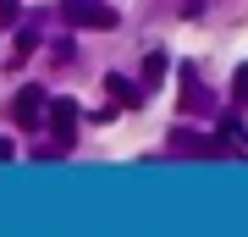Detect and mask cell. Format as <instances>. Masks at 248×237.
<instances>
[{
  "label": "cell",
  "mask_w": 248,
  "mask_h": 237,
  "mask_svg": "<svg viewBox=\"0 0 248 237\" xmlns=\"http://www.w3.org/2000/svg\"><path fill=\"white\" fill-rule=\"evenodd\" d=\"M45 105H50V94L39 83H28V88H17V94L6 99V122L17 132H39V127H45Z\"/></svg>",
  "instance_id": "6da1fadb"
},
{
  "label": "cell",
  "mask_w": 248,
  "mask_h": 237,
  "mask_svg": "<svg viewBox=\"0 0 248 237\" xmlns=\"http://www.w3.org/2000/svg\"><path fill=\"white\" fill-rule=\"evenodd\" d=\"M61 17L72 28H94V33H110V28H122V17L105 6V0H61Z\"/></svg>",
  "instance_id": "7a4b0ae2"
},
{
  "label": "cell",
  "mask_w": 248,
  "mask_h": 237,
  "mask_svg": "<svg viewBox=\"0 0 248 237\" xmlns=\"http://www.w3.org/2000/svg\"><path fill=\"white\" fill-rule=\"evenodd\" d=\"M78 99H50L45 105V127L55 132V143H78Z\"/></svg>",
  "instance_id": "3957f363"
},
{
  "label": "cell",
  "mask_w": 248,
  "mask_h": 237,
  "mask_svg": "<svg viewBox=\"0 0 248 237\" xmlns=\"http://www.w3.org/2000/svg\"><path fill=\"white\" fill-rule=\"evenodd\" d=\"M177 78H182V99H177V111H182V116H204V111H210V88L199 83V72L182 66Z\"/></svg>",
  "instance_id": "277c9868"
},
{
  "label": "cell",
  "mask_w": 248,
  "mask_h": 237,
  "mask_svg": "<svg viewBox=\"0 0 248 237\" xmlns=\"http://www.w3.org/2000/svg\"><path fill=\"white\" fill-rule=\"evenodd\" d=\"M171 149H177V155H204V160H221L226 149H221V143H215V138H204V132H187V127H177V132H171Z\"/></svg>",
  "instance_id": "5b68a950"
},
{
  "label": "cell",
  "mask_w": 248,
  "mask_h": 237,
  "mask_svg": "<svg viewBox=\"0 0 248 237\" xmlns=\"http://www.w3.org/2000/svg\"><path fill=\"white\" fill-rule=\"evenodd\" d=\"M105 88H110V99H122V105H143V88H138V83H127L122 72H110Z\"/></svg>",
  "instance_id": "8992f818"
},
{
  "label": "cell",
  "mask_w": 248,
  "mask_h": 237,
  "mask_svg": "<svg viewBox=\"0 0 248 237\" xmlns=\"http://www.w3.org/2000/svg\"><path fill=\"white\" fill-rule=\"evenodd\" d=\"M221 132H226L232 143H237V149H248V127L237 122V116H226V122H221Z\"/></svg>",
  "instance_id": "52a82bcc"
},
{
  "label": "cell",
  "mask_w": 248,
  "mask_h": 237,
  "mask_svg": "<svg viewBox=\"0 0 248 237\" xmlns=\"http://www.w3.org/2000/svg\"><path fill=\"white\" fill-rule=\"evenodd\" d=\"M143 78H149V83H160V78H166V55H160V50L143 61Z\"/></svg>",
  "instance_id": "ba28073f"
},
{
  "label": "cell",
  "mask_w": 248,
  "mask_h": 237,
  "mask_svg": "<svg viewBox=\"0 0 248 237\" xmlns=\"http://www.w3.org/2000/svg\"><path fill=\"white\" fill-rule=\"evenodd\" d=\"M232 99L248 105V66H237V78H232Z\"/></svg>",
  "instance_id": "9c48e42d"
},
{
  "label": "cell",
  "mask_w": 248,
  "mask_h": 237,
  "mask_svg": "<svg viewBox=\"0 0 248 237\" xmlns=\"http://www.w3.org/2000/svg\"><path fill=\"white\" fill-rule=\"evenodd\" d=\"M17 17H22V6H17V0H0V28H11Z\"/></svg>",
  "instance_id": "30bf717a"
},
{
  "label": "cell",
  "mask_w": 248,
  "mask_h": 237,
  "mask_svg": "<svg viewBox=\"0 0 248 237\" xmlns=\"http://www.w3.org/2000/svg\"><path fill=\"white\" fill-rule=\"evenodd\" d=\"M6 160H17V149H11V138H6V132H0V166H6Z\"/></svg>",
  "instance_id": "8fae6325"
}]
</instances>
